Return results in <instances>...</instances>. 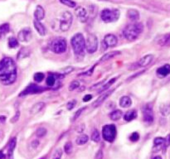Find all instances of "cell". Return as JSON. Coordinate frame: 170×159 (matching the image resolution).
<instances>
[{"mask_svg": "<svg viewBox=\"0 0 170 159\" xmlns=\"http://www.w3.org/2000/svg\"><path fill=\"white\" fill-rule=\"evenodd\" d=\"M158 43L161 46H170V34H166L159 37Z\"/></svg>", "mask_w": 170, "mask_h": 159, "instance_id": "cell-24", "label": "cell"}, {"mask_svg": "<svg viewBox=\"0 0 170 159\" xmlns=\"http://www.w3.org/2000/svg\"><path fill=\"white\" fill-rule=\"evenodd\" d=\"M153 59H154V56L153 55H150V54L149 55H146L139 61L137 65L139 67H145V66H147L148 65L150 64L151 62L153 61Z\"/></svg>", "mask_w": 170, "mask_h": 159, "instance_id": "cell-16", "label": "cell"}, {"mask_svg": "<svg viewBox=\"0 0 170 159\" xmlns=\"http://www.w3.org/2000/svg\"><path fill=\"white\" fill-rule=\"evenodd\" d=\"M40 159H46V157H42V158Z\"/></svg>", "mask_w": 170, "mask_h": 159, "instance_id": "cell-55", "label": "cell"}, {"mask_svg": "<svg viewBox=\"0 0 170 159\" xmlns=\"http://www.w3.org/2000/svg\"><path fill=\"white\" fill-rule=\"evenodd\" d=\"M16 138H13L11 139V141L9 142V144H8V159H12V157H13V150L16 147Z\"/></svg>", "mask_w": 170, "mask_h": 159, "instance_id": "cell-22", "label": "cell"}, {"mask_svg": "<svg viewBox=\"0 0 170 159\" xmlns=\"http://www.w3.org/2000/svg\"><path fill=\"white\" fill-rule=\"evenodd\" d=\"M8 46L10 48H16L18 46V40L15 37H9L8 39Z\"/></svg>", "mask_w": 170, "mask_h": 159, "instance_id": "cell-31", "label": "cell"}, {"mask_svg": "<svg viewBox=\"0 0 170 159\" xmlns=\"http://www.w3.org/2000/svg\"><path fill=\"white\" fill-rule=\"evenodd\" d=\"M34 17H35L36 20H38V21H41L44 18V17H45V11L43 9V8L42 6H37L36 8V10L35 12H34Z\"/></svg>", "mask_w": 170, "mask_h": 159, "instance_id": "cell-18", "label": "cell"}, {"mask_svg": "<svg viewBox=\"0 0 170 159\" xmlns=\"http://www.w3.org/2000/svg\"><path fill=\"white\" fill-rule=\"evenodd\" d=\"M169 145H170V134L169 135H168V136L164 138V148H167Z\"/></svg>", "mask_w": 170, "mask_h": 159, "instance_id": "cell-47", "label": "cell"}, {"mask_svg": "<svg viewBox=\"0 0 170 159\" xmlns=\"http://www.w3.org/2000/svg\"><path fill=\"white\" fill-rule=\"evenodd\" d=\"M86 49L88 53H95L98 49V38L96 35L90 34L86 40Z\"/></svg>", "mask_w": 170, "mask_h": 159, "instance_id": "cell-8", "label": "cell"}, {"mask_svg": "<svg viewBox=\"0 0 170 159\" xmlns=\"http://www.w3.org/2000/svg\"><path fill=\"white\" fill-rule=\"evenodd\" d=\"M61 156H62V150L60 148H58L55 150L52 154V159H61Z\"/></svg>", "mask_w": 170, "mask_h": 159, "instance_id": "cell-36", "label": "cell"}, {"mask_svg": "<svg viewBox=\"0 0 170 159\" xmlns=\"http://www.w3.org/2000/svg\"><path fill=\"white\" fill-rule=\"evenodd\" d=\"M164 138L158 137V138H154V146H161V145H164Z\"/></svg>", "mask_w": 170, "mask_h": 159, "instance_id": "cell-41", "label": "cell"}, {"mask_svg": "<svg viewBox=\"0 0 170 159\" xmlns=\"http://www.w3.org/2000/svg\"><path fill=\"white\" fill-rule=\"evenodd\" d=\"M144 30V26L141 23H130L125 27L123 31V35L125 39L129 42H133L139 37Z\"/></svg>", "mask_w": 170, "mask_h": 159, "instance_id": "cell-2", "label": "cell"}, {"mask_svg": "<svg viewBox=\"0 0 170 159\" xmlns=\"http://www.w3.org/2000/svg\"><path fill=\"white\" fill-rule=\"evenodd\" d=\"M86 110V107H83V108H80V109H79L75 113V114H74V116H73V118H72V122H74V121H76V120L78 119V118L80 117V115L81 114V113L83 112L84 110Z\"/></svg>", "mask_w": 170, "mask_h": 159, "instance_id": "cell-42", "label": "cell"}, {"mask_svg": "<svg viewBox=\"0 0 170 159\" xmlns=\"http://www.w3.org/2000/svg\"><path fill=\"white\" fill-rule=\"evenodd\" d=\"M75 13H76V15L80 18V20L82 23H85L87 20V17H88L87 12L86 8H83V7H78L75 10Z\"/></svg>", "mask_w": 170, "mask_h": 159, "instance_id": "cell-15", "label": "cell"}, {"mask_svg": "<svg viewBox=\"0 0 170 159\" xmlns=\"http://www.w3.org/2000/svg\"><path fill=\"white\" fill-rule=\"evenodd\" d=\"M118 43V39L115 35L113 34H107L102 42V49L103 51L107 50L108 47H113L116 46Z\"/></svg>", "mask_w": 170, "mask_h": 159, "instance_id": "cell-11", "label": "cell"}, {"mask_svg": "<svg viewBox=\"0 0 170 159\" xmlns=\"http://www.w3.org/2000/svg\"><path fill=\"white\" fill-rule=\"evenodd\" d=\"M143 118H144V121L145 123H153V121H154V112H153V104L152 103H149L144 107Z\"/></svg>", "mask_w": 170, "mask_h": 159, "instance_id": "cell-10", "label": "cell"}, {"mask_svg": "<svg viewBox=\"0 0 170 159\" xmlns=\"http://www.w3.org/2000/svg\"><path fill=\"white\" fill-rule=\"evenodd\" d=\"M46 91L45 88L38 86V84H30L28 86H27V87L20 93L19 96L20 97H22V96H25V95H28V94H38V93H41V92H42V91Z\"/></svg>", "mask_w": 170, "mask_h": 159, "instance_id": "cell-9", "label": "cell"}, {"mask_svg": "<svg viewBox=\"0 0 170 159\" xmlns=\"http://www.w3.org/2000/svg\"><path fill=\"white\" fill-rule=\"evenodd\" d=\"M91 99H92V95L87 94V95H85V97L83 98V101L84 102H87V101H90Z\"/></svg>", "mask_w": 170, "mask_h": 159, "instance_id": "cell-50", "label": "cell"}, {"mask_svg": "<svg viewBox=\"0 0 170 159\" xmlns=\"http://www.w3.org/2000/svg\"><path fill=\"white\" fill-rule=\"evenodd\" d=\"M89 138L87 134H80V136L77 137V138L76 139V143L77 145H84L88 142Z\"/></svg>", "mask_w": 170, "mask_h": 159, "instance_id": "cell-26", "label": "cell"}, {"mask_svg": "<svg viewBox=\"0 0 170 159\" xmlns=\"http://www.w3.org/2000/svg\"><path fill=\"white\" fill-rule=\"evenodd\" d=\"M127 17L131 21H138L139 18V13L135 9H129L127 12Z\"/></svg>", "mask_w": 170, "mask_h": 159, "instance_id": "cell-23", "label": "cell"}, {"mask_svg": "<svg viewBox=\"0 0 170 159\" xmlns=\"http://www.w3.org/2000/svg\"><path fill=\"white\" fill-rule=\"evenodd\" d=\"M72 20H73V17L70 12L66 11L62 13V16L60 20V25H59L61 32H67L70 29L71 23H72Z\"/></svg>", "mask_w": 170, "mask_h": 159, "instance_id": "cell-7", "label": "cell"}, {"mask_svg": "<svg viewBox=\"0 0 170 159\" xmlns=\"http://www.w3.org/2000/svg\"><path fill=\"white\" fill-rule=\"evenodd\" d=\"M122 113L121 110H116L113 111L110 113V118L113 120V121H116V120H119L120 118L122 117Z\"/></svg>", "mask_w": 170, "mask_h": 159, "instance_id": "cell-27", "label": "cell"}, {"mask_svg": "<svg viewBox=\"0 0 170 159\" xmlns=\"http://www.w3.org/2000/svg\"><path fill=\"white\" fill-rule=\"evenodd\" d=\"M60 2H61L62 4H64L66 6L69 7V8H75L76 7V3L73 2V1H71V0H60Z\"/></svg>", "mask_w": 170, "mask_h": 159, "instance_id": "cell-39", "label": "cell"}, {"mask_svg": "<svg viewBox=\"0 0 170 159\" xmlns=\"http://www.w3.org/2000/svg\"><path fill=\"white\" fill-rule=\"evenodd\" d=\"M132 100L129 96H122L119 100V105L123 108H129L131 106Z\"/></svg>", "mask_w": 170, "mask_h": 159, "instance_id": "cell-21", "label": "cell"}, {"mask_svg": "<svg viewBox=\"0 0 170 159\" xmlns=\"http://www.w3.org/2000/svg\"><path fill=\"white\" fill-rule=\"evenodd\" d=\"M33 25H34V27H35V29L37 30V32L39 33V35H41V36H45L46 33H47V29H46L45 27L43 26V24H42L40 21L34 20Z\"/></svg>", "mask_w": 170, "mask_h": 159, "instance_id": "cell-17", "label": "cell"}, {"mask_svg": "<svg viewBox=\"0 0 170 159\" xmlns=\"http://www.w3.org/2000/svg\"><path fill=\"white\" fill-rule=\"evenodd\" d=\"M137 116V113L135 110H129L128 112H126L125 114L124 115V119L127 122H129L131 120L135 119Z\"/></svg>", "mask_w": 170, "mask_h": 159, "instance_id": "cell-25", "label": "cell"}, {"mask_svg": "<svg viewBox=\"0 0 170 159\" xmlns=\"http://www.w3.org/2000/svg\"><path fill=\"white\" fill-rule=\"evenodd\" d=\"M129 139L131 140L132 142H136V141H138V140L139 139V134L138 133H136V132L133 133L131 135H130V137H129Z\"/></svg>", "mask_w": 170, "mask_h": 159, "instance_id": "cell-44", "label": "cell"}, {"mask_svg": "<svg viewBox=\"0 0 170 159\" xmlns=\"http://www.w3.org/2000/svg\"><path fill=\"white\" fill-rule=\"evenodd\" d=\"M67 41L63 37H57L55 38L52 42H51L50 45V49L51 51L57 54H61V53H64L67 51Z\"/></svg>", "mask_w": 170, "mask_h": 159, "instance_id": "cell-5", "label": "cell"}, {"mask_svg": "<svg viewBox=\"0 0 170 159\" xmlns=\"http://www.w3.org/2000/svg\"><path fill=\"white\" fill-rule=\"evenodd\" d=\"M95 67H96V65H93L91 68L90 69V70H88L87 72H83V73H80L79 74V76H81V75H86V76H90V75H91L92 74H93V72H94V69H95Z\"/></svg>", "mask_w": 170, "mask_h": 159, "instance_id": "cell-43", "label": "cell"}, {"mask_svg": "<svg viewBox=\"0 0 170 159\" xmlns=\"http://www.w3.org/2000/svg\"><path fill=\"white\" fill-rule=\"evenodd\" d=\"M38 145H39V141H38V140H33L32 142V146L33 148H36Z\"/></svg>", "mask_w": 170, "mask_h": 159, "instance_id": "cell-51", "label": "cell"}, {"mask_svg": "<svg viewBox=\"0 0 170 159\" xmlns=\"http://www.w3.org/2000/svg\"><path fill=\"white\" fill-rule=\"evenodd\" d=\"M44 108H45V103L44 102H38L30 110V113L32 114H37L40 111H42Z\"/></svg>", "mask_w": 170, "mask_h": 159, "instance_id": "cell-19", "label": "cell"}, {"mask_svg": "<svg viewBox=\"0 0 170 159\" xmlns=\"http://www.w3.org/2000/svg\"><path fill=\"white\" fill-rule=\"evenodd\" d=\"M103 151L101 149L98 150V152L96 154V157H95V159H103Z\"/></svg>", "mask_w": 170, "mask_h": 159, "instance_id": "cell-48", "label": "cell"}, {"mask_svg": "<svg viewBox=\"0 0 170 159\" xmlns=\"http://www.w3.org/2000/svg\"><path fill=\"white\" fill-rule=\"evenodd\" d=\"M72 143L71 142H67L64 145V151L67 154H70L72 152Z\"/></svg>", "mask_w": 170, "mask_h": 159, "instance_id": "cell-40", "label": "cell"}, {"mask_svg": "<svg viewBox=\"0 0 170 159\" xmlns=\"http://www.w3.org/2000/svg\"><path fill=\"white\" fill-rule=\"evenodd\" d=\"M114 91H115V89H113V90H111V91H107V92H106V93H104V94H101V95H100V96L96 100L94 101V103L92 104V107L96 108V107H98V106H100V105L102 104L104 101L106 100L107 98L109 97L110 94H112L113 92H114Z\"/></svg>", "mask_w": 170, "mask_h": 159, "instance_id": "cell-13", "label": "cell"}, {"mask_svg": "<svg viewBox=\"0 0 170 159\" xmlns=\"http://www.w3.org/2000/svg\"><path fill=\"white\" fill-rule=\"evenodd\" d=\"M76 104H77V101L73 100L71 101H69L67 104V108L68 110H71L72 109H73L75 106H76Z\"/></svg>", "mask_w": 170, "mask_h": 159, "instance_id": "cell-45", "label": "cell"}, {"mask_svg": "<svg viewBox=\"0 0 170 159\" xmlns=\"http://www.w3.org/2000/svg\"><path fill=\"white\" fill-rule=\"evenodd\" d=\"M5 158H6L5 154H4L2 151H0V159H5Z\"/></svg>", "mask_w": 170, "mask_h": 159, "instance_id": "cell-52", "label": "cell"}, {"mask_svg": "<svg viewBox=\"0 0 170 159\" xmlns=\"http://www.w3.org/2000/svg\"><path fill=\"white\" fill-rule=\"evenodd\" d=\"M5 119H6V118L4 117V116H0V120H1L2 122H3V121L5 120Z\"/></svg>", "mask_w": 170, "mask_h": 159, "instance_id": "cell-53", "label": "cell"}, {"mask_svg": "<svg viewBox=\"0 0 170 159\" xmlns=\"http://www.w3.org/2000/svg\"><path fill=\"white\" fill-rule=\"evenodd\" d=\"M80 87V82L77 81H73L71 84H69V91H75Z\"/></svg>", "mask_w": 170, "mask_h": 159, "instance_id": "cell-38", "label": "cell"}, {"mask_svg": "<svg viewBox=\"0 0 170 159\" xmlns=\"http://www.w3.org/2000/svg\"><path fill=\"white\" fill-rule=\"evenodd\" d=\"M102 135L104 139L112 143L114 140L116 139V128L114 124H107L103 127L102 129Z\"/></svg>", "mask_w": 170, "mask_h": 159, "instance_id": "cell-6", "label": "cell"}, {"mask_svg": "<svg viewBox=\"0 0 170 159\" xmlns=\"http://www.w3.org/2000/svg\"><path fill=\"white\" fill-rule=\"evenodd\" d=\"M119 11L118 9H104L100 13V17L103 22L106 23H114L119 19Z\"/></svg>", "mask_w": 170, "mask_h": 159, "instance_id": "cell-4", "label": "cell"}, {"mask_svg": "<svg viewBox=\"0 0 170 159\" xmlns=\"http://www.w3.org/2000/svg\"><path fill=\"white\" fill-rule=\"evenodd\" d=\"M18 76L15 62L10 57L0 61V81L4 85H10L16 81Z\"/></svg>", "mask_w": 170, "mask_h": 159, "instance_id": "cell-1", "label": "cell"}, {"mask_svg": "<svg viewBox=\"0 0 170 159\" xmlns=\"http://www.w3.org/2000/svg\"><path fill=\"white\" fill-rule=\"evenodd\" d=\"M154 159H162V157H161L160 156H156V157H154Z\"/></svg>", "mask_w": 170, "mask_h": 159, "instance_id": "cell-54", "label": "cell"}, {"mask_svg": "<svg viewBox=\"0 0 170 159\" xmlns=\"http://www.w3.org/2000/svg\"><path fill=\"white\" fill-rule=\"evenodd\" d=\"M19 117H20V112L19 111H17L16 114L11 119V123H16L17 121H18V119H19Z\"/></svg>", "mask_w": 170, "mask_h": 159, "instance_id": "cell-46", "label": "cell"}, {"mask_svg": "<svg viewBox=\"0 0 170 159\" xmlns=\"http://www.w3.org/2000/svg\"><path fill=\"white\" fill-rule=\"evenodd\" d=\"M46 134H47V129L43 127L38 128V129L36 130V135L38 138H42V137L45 136Z\"/></svg>", "mask_w": 170, "mask_h": 159, "instance_id": "cell-34", "label": "cell"}, {"mask_svg": "<svg viewBox=\"0 0 170 159\" xmlns=\"http://www.w3.org/2000/svg\"><path fill=\"white\" fill-rule=\"evenodd\" d=\"M116 80H117V77H115V78H112L111 80H110L106 84H104L102 87H101V89L99 91V93H102V92H104V91H106V90H108V89L116 82Z\"/></svg>", "mask_w": 170, "mask_h": 159, "instance_id": "cell-29", "label": "cell"}, {"mask_svg": "<svg viewBox=\"0 0 170 159\" xmlns=\"http://www.w3.org/2000/svg\"><path fill=\"white\" fill-rule=\"evenodd\" d=\"M55 82H56V76L53 74H51L50 75H48V77L47 78V81H46L47 84L50 87H51L55 84Z\"/></svg>", "mask_w": 170, "mask_h": 159, "instance_id": "cell-33", "label": "cell"}, {"mask_svg": "<svg viewBox=\"0 0 170 159\" xmlns=\"http://www.w3.org/2000/svg\"><path fill=\"white\" fill-rule=\"evenodd\" d=\"M120 53H121V52H119V51H112V52H108V53H106V54H105V55L103 56L102 57L100 58V62H106V61H108L110 59L115 57L116 56L120 55Z\"/></svg>", "mask_w": 170, "mask_h": 159, "instance_id": "cell-20", "label": "cell"}, {"mask_svg": "<svg viewBox=\"0 0 170 159\" xmlns=\"http://www.w3.org/2000/svg\"><path fill=\"white\" fill-rule=\"evenodd\" d=\"M32 39V31L30 28H23L18 34V40L21 42H28Z\"/></svg>", "mask_w": 170, "mask_h": 159, "instance_id": "cell-12", "label": "cell"}, {"mask_svg": "<svg viewBox=\"0 0 170 159\" xmlns=\"http://www.w3.org/2000/svg\"><path fill=\"white\" fill-rule=\"evenodd\" d=\"M73 71V68L72 67H67V68H65L63 70V72H62V75H67L68 73H70Z\"/></svg>", "mask_w": 170, "mask_h": 159, "instance_id": "cell-49", "label": "cell"}, {"mask_svg": "<svg viewBox=\"0 0 170 159\" xmlns=\"http://www.w3.org/2000/svg\"><path fill=\"white\" fill-rule=\"evenodd\" d=\"M159 110L163 116H168L170 114V104H163L160 106Z\"/></svg>", "mask_w": 170, "mask_h": 159, "instance_id": "cell-28", "label": "cell"}, {"mask_svg": "<svg viewBox=\"0 0 170 159\" xmlns=\"http://www.w3.org/2000/svg\"><path fill=\"white\" fill-rule=\"evenodd\" d=\"M100 137L99 131L95 129L93 131L92 134H91V140L94 141L95 143H98V142H100Z\"/></svg>", "mask_w": 170, "mask_h": 159, "instance_id": "cell-35", "label": "cell"}, {"mask_svg": "<svg viewBox=\"0 0 170 159\" xmlns=\"http://www.w3.org/2000/svg\"><path fill=\"white\" fill-rule=\"evenodd\" d=\"M45 77V75L42 72H38V73H36L34 76H33V79H34V81L36 82H42L43 81V79Z\"/></svg>", "mask_w": 170, "mask_h": 159, "instance_id": "cell-37", "label": "cell"}, {"mask_svg": "<svg viewBox=\"0 0 170 159\" xmlns=\"http://www.w3.org/2000/svg\"><path fill=\"white\" fill-rule=\"evenodd\" d=\"M156 74L159 77V78H164L166 77L168 75L170 74V65L169 64H166V65L161 66L158 69Z\"/></svg>", "mask_w": 170, "mask_h": 159, "instance_id": "cell-14", "label": "cell"}, {"mask_svg": "<svg viewBox=\"0 0 170 159\" xmlns=\"http://www.w3.org/2000/svg\"><path fill=\"white\" fill-rule=\"evenodd\" d=\"M71 43L74 54L77 56H83L86 48V40L83 35L81 33L75 34L71 38Z\"/></svg>", "mask_w": 170, "mask_h": 159, "instance_id": "cell-3", "label": "cell"}, {"mask_svg": "<svg viewBox=\"0 0 170 159\" xmlns=\"http://www.w3.org/2000/svg\"><path fill=\"white\" fill-rule=\"evenodd\" d=\"M10 26L8 23H3L0 26V37L5 35L9 32Z\"/></svg>", "mask_w": 170, "mask_h": 159, "instance_id": "cell-30", "label": "cell"}, {"mask_svg": "<svg viewBox=\"0 0 170 159\" xmlns=\"http://www.w3.org/2000/svg\"><path fill=\"white\" fill-rule=\"evenodd\" d=\"M29 55V51L28 48H25L23 47L20 50L19 53H18V59H23L26 56H28Z\"/></svg>", "mask_w": 170, "mask_h": 159, "instance_id": "cell-32", "label": "cell"}]
</instances>
